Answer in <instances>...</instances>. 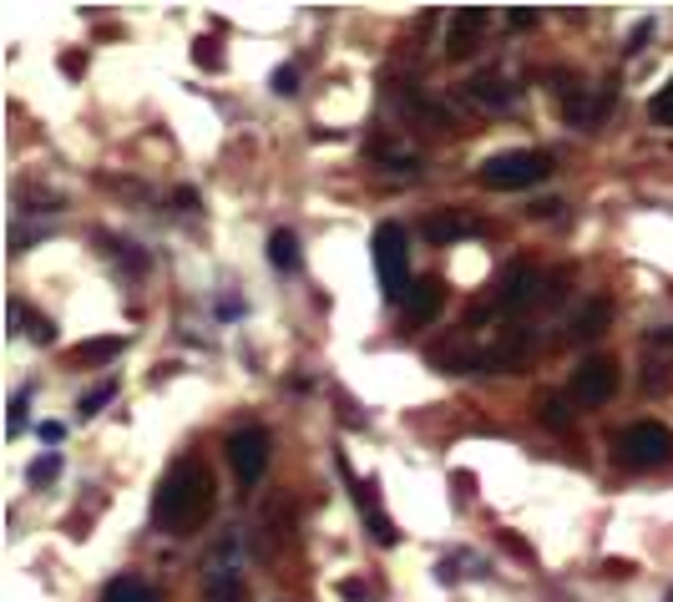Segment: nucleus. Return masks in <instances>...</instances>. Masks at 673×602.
<instances>
[{"mask_svg": "<svg viewBox=\"0 0 673 602\" xmlns=\"http://www.w3.org/2000/svg\"><path fill=\"white\" fill-rule=\"evenodd\" d=\"M380 158L390 162V168H396V172H415V168H421V162L410 158V152H396V147H380Z\"/></svg>", "mask_w": 673, "mask_h": 602, "instance_id": "bb28decb", "label": "nucleus"}, {"mask_svg": "<svg viewBox=\"0 0 673 602\" xmlns=\"http://www.w3.org/2000/svg\"><path fill=\"white\" fill-rule=\"evenodd\" d=\"M360 511H365V522H370V537L380 542V547H396V522L380 511V501H375V486H360Z\"/></svg>", "mask_w": 673, "mask_h": 602, "instance_id": "ddd939ff", "label": "nucleus"}, {"mask_svg": "<svg viewBox=\"0 0 673 602\" xmlns=\"http://www.w3.org/2000/svg\"><path fill=\"white\" fill-rule=\"evenodd\" d=\"M653 36V21H638L634 26V36H628V52H643V41Z\"/></svg>", "mask_w": 673, "mask_h": 602, "instance_id": "c85d7f7f", "label": "nucleus"}, {"mask_svg": "<svg viewBox=\"0 0 673 602\" xmlns=\"http://www.w3.org/2000/svg\"><path fill=\"white\" fill-rule=\"evenodd\" d=\"M491 31V11L487 5H461V11H450L446 21V52L450 56H471Z\"/></svg>", "mask_w": 673, "mask_h": 602, "instance_id": "6e6552de", "label": "nucleus"}, {"mask_svg": "<svg viewBox=\"0 0 673 602\" xmlns=\"http://www.w3.org/2000/svg\"><path fill=\"white\" fill-rule=\"evenodd\" d=\"M112 253H117V259L127 263L133 274H142V269H147V259H142V253H137V243H112Z\"/></svg>", "mask_w": 673, "mask_h": 602, "instance_id": "393cba45", "label": "nucleus"}, {"mask_svg": "<svg viewBox=\"0 0 673 602\" xmlns=\"http://www.w3.org/2000/svg\"><path fill=\"white\" fill-rule=\"evenodd\" d=\"M653 117L669 122V127H673V77H669V87H663V92L653 96Z\"/></svg>", "mask_w": 673, "mask_h": 602, "instance_id": "a878e982", "label": "nucleus"}, {"mask_svg": "<svg viewBox=\"0 0 673 602\" xmlns=\"http://www.w3.org/2000/svg\"><path fill=\"white\" fill-rule=\"evenodd\" d=\"M613 395H618V365H613V360H603V354H597V360H588V365L572 375V400H578V406L597 410V406H607Z\"/></svg>", "mask_w": 673, "mask_h": 602, "instance_id": "0eeeda50", "label": "nucleus"}, {"mask_svg": "<svg viewBox=\"0 0 673 602\" xmlns=\"http://www.w3.org/2000/svg\"><path fill=\"white\" fill-rule=\"evenodd\" d=\"M375 269H380L385 299H406V274H410V238L400 223H380L375 228Z\"/></svg>", "mask_w": 673, "mask_h": 602, "instance_id": "20e7f679", "label": "nucleus"}, {"mask_svg": "<svg viewBox=\"0 0 673 602\" xmlns=\"http://www.w3.org/2000/svg\"><path fill=\"white\" fill-rule=\"evenodd\" d=\"M541 410H547L541 420H547L552 431H568V420H572V416H562V400H557V395H547V400H541Z\"/></svg>", "mask_w": 673, "mask_h": 602, "instance_id": "b1692460", "label": "nucleus"}, {"mask_svg": "<svg viewBox=\"0 0 673 602\" xmlns=\"http://www.w3.org/2000/svg\"><path fill=\"white\" fill-rule=\"evenodd\" d=\"M471 102L497 106V112H502V106L516 102V87H506L502 77H476V81H471Z\"/></svg>", "mask_w": 673, "mask_h": 602, "instance_id": "dca6fc26", "label": "nucleus"}, {"mask_svg": "<svg viewBox=\"0 0 673 602\" xmlns=\"http://www.w3.org/2000/svg\"><path fill=\"white\" fill-rule=\"evenodd\" d=\"M613 81H597V87H572V96L562 102V117L572 122V127H593V122H603L607 112H613Z\"/></svg>", "mask_w": 673, "mask_h": 602, "instance_id": "1a4fd4ad", "label": "nucleus"}, {"mask_svg": "<svg viewBox=\"0 0 673 602\" xmlns=\"http://www.w3.org/2000/svg\"><path fill=\"white\" fill-rule=\"evenodd\" d=\"M274 92L278 96H294V92H299V71H294V66H278V71H274Z\"/></svg>", "mask_w": 673, "mask_h": 602, "instance_id": "5701e85b", "label": "nucleus"}, {"mask_svg": "<svg viewBox=\"0 0 673 602\" xmlns=\"http://www.w3.org/2000/svg\"><path fill=\"white\" fill-rule=\"evenodd\" d=\"M547 178H552V158L537 147H516V152H497V158L481 162V183L491 193H522V188H537Z\"/></svg>", "mask_w": 673, "mask_h": 602, "instance_id": "f03ea898", "label": "nucleus"}, {"mask_svg": "<svg viewBox=\"0 0 673 602\" xmlns=\"http://www.w3.org/2000/svg\"><path fill=\"white\" fill-rule=\"evenodd\" d=\"M607 319H613V309H607V299H593L588 309L578 315V325H572V340L578 344H588V340H597L607 329Z\"/></svg>", "mask_w": 673, "mask_h": 602, "instance_id": "f3484780", "label": "nucleus"}, {"mask_svg": "<svg viewBox=\"0 0 673 602\" xmlns=\"http://www.w3.org/2000/svg\"><path fill=\"white\" fill-rule=\"evenodd\" d=\"M152 516L168 537H198L203 522L213 516V476L203 461H178L158 486V501H152Z\"/></svg>", "mask_w": 673, "mask_h": 602, "instance_id": "f257e3e1", "label": "nucleus"}, {"mask_svg": "<svg viewBox=\"0 0 673 602\" xmlns=\"http://www.w3.org/2000/svg\"><path fill=\"white\" fill-rule=\"evenodd\" d=\"M26 334H31V340H36V344H52V340H56L52 319H31V329H26Z\"/></svg>", "mask_w": 673, "mask_h": 602, "instance_id": "cd10ccee", "label": "nucleus"}, {"mask_svg": "<svg viewBox=\"0 0 673 602\" xmlns=\"http://www.w3.org/2000/svg\"><path fill=\"white\" fill-rule=\"evenodd\" d=\"M618 461L634 466V472H659V466H669L673 461L669 425H659V420H634V425L618 435Z\"/></svg>", "mask_w": 673, "mask_h": 602, "instance_id": "7ed1b4c3", "label": "nucleus"}, {"mask_svg": "<svg viewBox=\"0 0 673 602\" xmlns=\"http://www.w3.org/2000/svg\"><path fill=\"white\" fill-rule=\"evenodd\" d=\"M112 400H117V380H102V385H96V390H87V395H81V420H87V416H96V410H106V406H112Z\"/></svg>", "mask_w": 673, "mask_h": 602, "instance_id": "6ab92c4d", "label": "nucleus"}, {"mask_svg": "<svg viewBox=\"0 0 673 602\" xmlns=\"http://www.w3.org/2000/svg\"><path fill=\"white\" fill-rule=\"evenodd\" d=\"M400 315H406L410 329L431 325V319L441 315V284H436V279H415V284H410V294L400 299Z\"/></svg>", "mask_w": 673, "mask_h": 602, "instance_id": "9d476101", "label": "nucleus"}, {"mask_svg": "<svg viewBox=\"0 0 673 602\" xmlns=\"http://www.w3.org/2000/svg\"><path fill=\"white\" fill-rule=\"evenodd\" d=\"M269 263H274L278 274H299V238L289 234V228H274L269 234Z\"/></svg>", "mask_w": 673, "mask_h": 602, "instance_id": "4468645a", "label": "nucleus"}, {"mask_svg": "<svg viewBox=\"0 0 673 602\" xmlns=\"http://www.w3.org/2000/svg\"><path fill=\"white\" fill-rule=\"evenodd\" d=\"M61 435H67V431H61V425H56V420H46V425H41V441H61Z\"/></svg>", "mask_w": 673, "mask_h": 602, "instance_id": "2f4dec72", "label": "nucleus"}, {"mask_svg": "<svg viewBox=\"0 0 673 602\" xmlns=\"http://www.w3.org/2000/svg\"><path fill=\"white\" fill-rule=\"evenodd\" d=\"M541 299V274L527 263H512L502 279H497V299H491V315H516L527 304Z\"/></svg>", "mask_w": 673, "mask_h": 602, "instance_id": "423d86ee", "label": "nucleus"}, {"mask_svg": "<svg viewBox=\"0 0 673 602\" xmlns=\"http://www.w3.org/2000/svg\"><path fill=\"white\" fill-rule=\"evenodd\" d=\"M193 61L203 66V71H224V52H218V41H198V46H193Z\"/></svg>", "mask_w": 673, "mask_h": 602, "instance_id": "412c9836", "label": "nucleus"}, {"mask_svg": "<svg viewBox=\"0 0 673 602\" xmlns=\"http://www.w3.org/2000/svg\"><path fill=\"white\" fill-rule=\"evenodd\" d=\"M249 582H243V567L238 563H218L208 577H203V598L208 602H243Z\"/></svg>", "mask_w": 673, "mask_h": 602, "instance_id": "9b49d317", "label": "nucleus"}, {"mask_svg": "<svg viewBox=\"0 0 673 602\" xmlns=\"http://www.w3.org/2000/svg\"><path fill=\"white\" fill-rule=\"evenodd\" d=\"M122 354V334H106V340H87V344H77V350L67 354L71 365H112Z\"/></svg>", "mask_w": 673, "mask_h": 602, "instance_id": "2eb2a0df", "label": "nucleus"}, {"mask_svg": "<svg viewBox=\"0 0 673 602\" xmlns=\"http://www.w3.org/2000/svg\"><path fill=\"white\" fill-rule=\"evenodd\" d=\"M228 466H233V476L243 486H259L269 472V431L264 425H243V431L228 435Z\"/></svg>", "mask_w": 673, "mask_h": 602, "instance_id": "39448f33", "label": "nucleus"}, {"mask_svg": "<svg viewBox=\"0 0 673 602\" xmlns=\"http://www.w3.org/2000/svg\"><path fill=\"white\" fill-rule=\"evenodd\" d=\"M61 71H67V77H81V71H87V61H81V56H61Z\"/></svg>", "mask_w": 673, "mask_h": 602, "instance_id": "7c9ffc66", "label": "nucleus"}, {"mask_svg": "<svg viewBox=\"0 0 673 602\" xmlns=\"http://www.w3.org/2000/svg\"><path fill=\"white\" fill-rule=\"evenodd\" d=\"M102 602H158V592L147 588L142 577H117V582H106Z\"/></svg>", "mask_w": 673, "mask_h": 602, "instance_id": "a211bd4d", "label": "nucleus"}, {"mask_svg": "<svg viewBox=\"0 0 673 602\" xmlns=\"http://www.w3.org/2000/svg\"><path fill=\"white\" fill-rule=\"evenodd\" d=\"M481 234V223L471 213H436V218H425V238L431 243H456V238H476Z\"/></svg>", "mask_w": 673, "mask_h": 602, "instance_id": "f8f14e48", "label": "nucleus"}, {"mask_svg": "<svg viewBox=\"0 0 673 602\" xmlns=\"http://www.w3.org/2000/svg\"><path fill=\"white\" fill-rule=\"evenodd\" d=\"M532 21H537V11H532V5H516V11H512V26H516V31L532 26Z\"/></svg>", "mask_w": 673, "mask_h": 602, "instance_id": "c756f323", "label": "nucleus"}, {"mask_svg": "<svg viewBox=\"0 0 673 602\" xmlns=\"http://www.w3.org/2000/svg\"><path fill=\"white\" fill-rule=\"evenodd\" d=\"M653 344H673V325H669V329H659V334H653Z\"/></svg>", "mask_w": 673, "mask_h": 602, "instance_id": "473e14b6", "label": "nucleus"}, {"mask_svg": "<svg viewBox=\"0 0 673 602\" xmlns=\"http://www.w3.org/2000/svg\"><path fill=\"white\" fill-rule=\"evenodd\" d=\"M26 410H31V385L11 395V416H5V431H11V435L26 431Z\"/></svg>", "mask_w": 673, "mask_h": 602, "instance_id": "aec40b11", "label": "nucleus"}, {"mask_svg": "<svg viewBox=\"0 0 673 602\" xmlns=\"http://www.w3.org/2000/svg\"><path fill=\"white\" fill-rule=\"evenodd\" d=\"M56 476H61V456H41V461H31V481H36V486L56 481Z\"/></svg>", "mask_w": 673, "mask_h": 602, "instance_id": "4be33fe9", "label": "nucleus"}]
</instances>
